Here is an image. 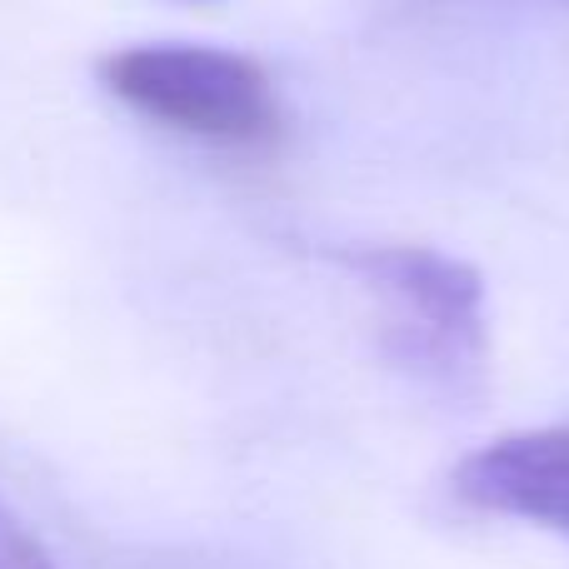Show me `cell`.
Masks as SVG:
<instances>
[{
	"label": "cell",
	"instance_id": "3957f363",
	"mask_svg": "<svg viewBox=\"0 0 569 569\" xmlns=\"http://www.w3.org/2000/svg\"><path fill=\"white\" fill-rule=\"evenodd\" d=\"M465 510L525 520L569 545V425L500 435L465 455L450 475Z\"/></svg>",
	"mask_w": 569,
	"mask_h": 569
},
{
	"label": "cell",
	"instance_id": "6da1fadb",
	"mask_svg": "<svg viewBox=\"0 0 569 569\" xmlns=\"http://www.w3.org/2000/svg\"><path fill=\"white\" fill-rule=\"evenodd\" d=\"M345 266L380 300V340L400 370L455 400L480 395L490 370L480 270L430 246H365Z\"/></svg>",
	"mask_w": 569,
	"mask_h": 569
},
{
	"label": "cell",
	"instance_id": "7a4b0ae2",
	"mask_svg": "<svg viewBox=\"0 0 569 569\" xmlns=\"http://www.w3.org/2000/svg\"><path fill=\"white\" fill-rule=\"evenodd\" d=\"M106 90L136 116L216 146H270L284 130L266 66L216 46H130L100 60Z\"/></svg>",
	"mask_w": 569,
	"mask_h": 569
},
{
	"label": "cell",
	"instance_id": "5b68a950",
	"mask_svg": "<svg viewBox=\"0 0 569 569\" xmlns=\"http://www.w3.org/2000/svg\"><path fill=\"white\" fill-rule=\"evenodd\" d=\"M560 6H569V0H560Z\"/></svg>",
	"mask_w": 569,
	"mask_h": 569
},
{
	"label": "cell",
	"instance_id": "277c9868",
	"mask_svg": "<svg viewBox=\"0 0 569 569\" xmlns=\"http://www.w3.org/2000/svg\"><path fill=\"white\" fill-rule=\"evenodd\" d=\"M0 569H56L50 555L20 530V520L0 505Z\"/></svg>",
	"mask_w": 569,
	"mask_h": 569
}]
</instances>
